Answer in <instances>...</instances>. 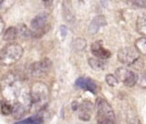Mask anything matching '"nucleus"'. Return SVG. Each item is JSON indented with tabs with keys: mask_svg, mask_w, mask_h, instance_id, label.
Segmentation results:
<instances>
[{
	"mask_svg": "<svg viewBox=\"0 0 146 124\" xmlns=\"http://www.w3.org/2000/svg\"><path fill=\"white\" fill-rule=\"evenodd\" d=\"M49 98L48 87L41 82L35 83L31 87L30 103L35 110H40L45 106Z\"/></svg>",
	"mask_w": 146,
	"mask_h": 124,
	"instance_id": "nucleus-1",
	"label": "nucleus"
},
{
	"mask_svg": "<svg viewBox=\"0 0 146 124\" xmlns=\"http://www.w3.org/2000/svg\"><path fill=\"white\" fill-rule=\"evenodd\" d=\"M23 55V48L19 43H11L6 45L0 52V65L12 66L15 64Z\"/></svg>",
	"mask_w": 146,
	"mask_h": 124,
	"instance_id": "nucleus-2",
	"label": "nucleus"
},
{
	"mask_svg": "<svg viewBox=\"0 0 146 124\" xmlns=\"http://www.w3.org/2000/svg\"><path fill=\"white\" fill-rule=\"evenodd\" d=\"M96 106L97 109L96 120L98 124H117L113 109L105 99L98 98Z\"/></svg>",
	"mask_w": 146,
	"mask_h": 124,
	"instance_id": "nucleus-3",
	"label": "nucleus"
},
{
	"mask_svg": "<svg viewBox=\"0 0 146 124\" xmlns=\"http://www.w3.org/2000/svg\"><path fill=\"white\" fill-rule=\"evenodd\" d=\"M48 17L49 15L46 12H41L33 18L31 23V27L32 28L31 36L38 38L47 32L49 28Z\"/></svg>",
	"mask_w": 146,
	"mask_h": 124,
	"instance_id": "nucleus-4",
	"label": "nucleus"
},
{
	"mask_svg": "<svg viewBox=\"0 0 146 124\" xmlns=\"http://www.w3.org/2000/svg\"><path fill=\"white\" fill-rule=\"evenodd\" d=\"M140 59V53L137 52L135 48L126 47L121 49L118 52V60L119 62L129 67H133Z\"/></svg>",
	"mask_w": 146,
	"mask_h": 124,
	"instance_id": "nucleus-5",
	"label": "nucleus"
},
{
	"mask_svg": "<svg viewBox=\"0 0 146 124\" xmlns=\"http://www.w3.org/2000/svg\"><path fill=\"white\" fill-rule=\"evenodd\" d=\"M115 74H116L117 79L121 81L127 87H133L137 83L138 75L135 72L131 71L127 68H117Z\"/></svg>",
	"mask_w": 146,
	"mask_h": 124,
	"instance_id": "nucleus-6",
	"label": "nucleus"
},
{
	"mask_svg": "<svg viewBox=\"0 0 146 124\" xmlns=\"http://www.w3.org/2000/svg\"><path fill=\"white\" fill-rule=\"evenodd\" d=\"M51 68H52V61L46 58L40 61L33 63L31 68V73L34 77H42L48 74Z\"/></svg>",
	"mask_w": 146,
	"mask_h": 124,
	"instance_id": "nucleus-7",
	"label": "nucleus"
},
{
	"mask_svg": "<svg viewBox=\"0 0 146 124\" xmlns=\"http://www.w3.org/2000/svg\"><path fill=\"white\" fill-rule=\"evenodd\" d=\"M91 52L94 56H96L98 59H101V60L109 59V58L111 56V52L104 47L102 41H96L94 43H92Z\"/></svg>",
	"mask_w": 146,
	"mask_h": 124,
	"instance_id": "nucleus-8",
	"label": "nucleus"
},
{
	"mask_svg": "<svg viewBox=\"0 0 146 124\" xmlns=\"http://www.w3.org/2000/svg\"><path fill=\"white\" fill-rule=\"evenodd\" d=\"M75 84L78 88L83 89L85 91H88L93 94H96L97 92V85L96 82L88 77H79L76 81Z\"/></svg>",
	"mask_w": 146,
	"mask_h": 124,
	"instance_id": "nucleus-9",
	"label": "nucleus"
},
{
	"mask_svg": "<svg viewBox=\"0 0 146 124\" xmlns=\"http://www.w3.org/2000/svg\"><path fill=\"white\" fill-rule=\"evenodd\" d=\"M107 24V21H106V19L104 15H97L96 16L93 20L91 21V23L88 27V33L90 35H96L99 28L101 27H104Z\"/></svg>",
	"mask_w": 146,
	"mask_h": 124,
	"instance_id": "nucleus-10",
	"label": "nucleus"
},
{
	"mask_svg": "<svg viewBox=\"0 0 146 124\" xmlns=\"http://www.w3.org/2000/svg\"><path fill=\"white\" fill-rule=\"evenodd\" d=\"M93 110V105L89 101H84L82 105L80 106L79 118L82 121H89L91 118V112Z\"/></svg>",
	"mask_w": 146,
	"mask_h": 124,
	"instance_id": "nucleus-11",
	"label": "nucleus"
},
{
	"mask_svg": "<svg viewBox=\"0 0 146 124\" xmlns=\"http://www.w3.org/2000/svg\"><path fill=\"white\" fill-rule=\"evenodd\" d=\"M26 109L24 106L21 103H15L12 106V114L14 118H21L25 114Z\"/></svg>",
	"mask_w": 146,
	"mask_h": 124,
	"instance_id": "nucleus-12",
	"label": "nucleus"
},
{
	"mask_svg": "<svg viewBox=\"0 0 146 124\" xmlns=\"http://www.w3.org/2000/svg\"><path fill=\"white\" fill-rule=\"evenodd\" d=\"M18 36V30L15 27H10L4 32L3 39L5 41H13Z\"/></svg>",
	"mask_w": 146,
	"mask_h": 124,
	"instance_id": "nucleus-13",
	"label": "nucleus"
},
{
	"mask_svg": "<svg viewBox=\"0 0 146 124\" xmlns=\"http://www.w3.org/2000/svg\"><path fill=\"white\" fill-rule=\"evenodd\" d=\"M88 64L90 67L96 71H100V70H104L106 68V64L99 59H96V58H90L88 60Z\"/></svg>",
	"mask_w": 146,
	"mask_h": 124,
	"instance_id": "nucleus-14",
	"label": "nucleus"
},
{
	"mask_svg": "<svg viewBox=\"0 0 146 124\" xmlns=\"http://www.w3.org/2000/svg\"><path fill=\"white\" fill-rule=\"evenodd\" d=\"M136 28L138 33L146 36V16L138 17L136 21Z\"/></svg>",
	"mask_w": 146,
	"mask_h": 124,
	"instance_id": "nucleus-15",
	"label": "nucleus"
},
{
	"mask_svg": "<svg viewBox=\"0 0 146 124\" xmlns=\"http://www.w3.org/2000/svg\"><path fill=\"white\" fill-rule=\"evenodd\" d=\"M135 49L139 53L146 55V36L137 39L135 42Z\"/></svg>",
	"mask_w": 146,
	"mask_h": 124,
	"instance_id": "nucleus-16",
	"label": "nucleus"
},
{
	"mask_svg": "<svg viewBox=\"0 0 146 124\" xmlns=\"http://www.w3.org/2000/svg\"><path fill=\"white\" fill-rule=\"evenodd\" d=\"M43 123V119L38 116H32L28 119L23 120L21 121L15 122V124H42Z\"/></svg>",
	"mask_w": 146,
	"mask_h": 124,
	"instance_id": "nucleus-17",
	"label": "nucleus"
},
{
	"mask_svg": "<svg viewBox=\"0 0 146 124\" xmlns=\"http://www.w3.org/2000/svg\"><path fill=\"white\" fill-rule=\"evenodd\" d=\"M72 46L75 51H78V52H80V51H83L86 48V42L83 38H77L76 40H74V42H73Z\"/></svg>",
	"mask_w": 146,
	"mask_h": 124,
	"instance_id": "nucleus-18",
	"label": "nucleus"
},
{
	"mask_svg": "<svg viewBox=\"0 0 146 124\" xmlns=\"http://www.w3.org/2000/svg\"><path fill=\"white\" fill-rule=\"evenodd\" d=\"M63 13H64V17L66 18L67 21H71L74 20V14H73V12L70 8V5H66V2L63 3Z\"/></svg>",
	"mask_w": 146,
	"mask_h": 124,
	"instance_id": "nucleus-19",
	"label": "nucleus"
},
{
	"mask_svg": "<svg viewBox=\"0 0 146 124\" xmlns=\"http://www.w3.org/2000/svg\"><path fill=\"white\" fill-rule=\"evenodd\" d=\"M12 105L9 103L8 101L4 100L1 102V111L4 114L7 115V114H12Z\"/></svg>",
	"mask_w": 146,
	"mask_h": 124,
	"instance_id": "nucleus-20",
	"label": "nucleus"
},
{
	"mask_svg": "<svg viewBox=\"0 0 146 124\" xmlns=\"http://www.w3.org/2000/svg\"><path fill=\"white\" fill-rule=\"evenodd\" d=\"M105 80H106V83L110 86H116L119 83V80L117 79V77L113 75H107Z\"/></svg>",
	"mask_w": 146,
	"mask_h": 124,
	"instance_id": "nucleus-21",
	"label": "nucleus"
},
{
	"mask_svg": "<svg viewBox=\"0 0 146 124\" xmlns=\"http://www.w3.org/2000/svg\"><path fill=\"white\" fill-rule=\"evenodd\" d=\"M18 34H20L21 36H23V37H29V36H31V31L30 30H28L26 26H24V25L20 27V28L18 30Z\"/></svg>",
	"mask_w": 146,
	"mask_h": 124,
	"instance_id": "nucleus-22",
	"label": "nucleus"
},
{
	"mask_svg": "<svg viewBox=\"0 0 146 124\" xmlns=\"http://www.w3.org/2000/svg\"><path fill=\"white\" fill-rule=\"evenodd\" d=\"M137 83H138V84H139V86L141 87V88L146 89V74H142V75H140L139 76H138Z\"/></svg>",
	"mask_w": 146,
	"mask_h": 124,
	"instance_id": "nucleus-23",
	"label": "nucleus"
},
{
	"mask_svg": "<svg viewBox=\"0 0 146 124\" xmlns=\"http://www.w3.org/2000/svg\"><path fill=\"white\" fill-rule=\"evenodd\" d=\"M132 3L135 6L140 7V8H145V7H146V1H145V0H139V1H132Z\"/></svg>",
	"mask_w": 146,
	"mask_h": 124,
	"instance_id": "nucleus-24",
	"label": "nucleus"
},
{
	"mask_svg": "<svg viewBox=\"0 0 146 124\" xmlns=\"http://www.w3.org/2000/svg\"><path fill=\"white\" fill-rule=\"evenodd\" d=\"M5 30V22L2 19V17L0 16V34H2Z\"/></svg>",
	"mask_w": 146,
	"mask_h": 124,
	"instance_id": "nucleus-25",
	"label": "nucleus"
},
{
	"mask_svg": "<svg viewBox=\"0 0 146 124\" xmlns=\"http://www.w3.org/2000/svg\"><path fill=\"white\" fill-rule=\"evenodd\" d=\"M61 33H62V36H66L67 35V28L65 26H62L61 27Z\"/></svg>",
	"mask_w": 146,
	"mask_h": 124,
	"instance_id": "nucleus-26",
	"label": "nucleus"
},
{
	"mask_svg": "<svg viewBox=\"0 0 146 124\" xmlns=\"http://www.w3.org/2000/svg\"><path fill=\"white\" fill-rule=\"evenodd\" d=\"M71 106H72V110H73V111H76L77 109L78 108V102H76V101H74V102L72 103Z\"/></svg>",
	"mask_w": 146,
	"mask_h": 124,
	"instance_id": "nucleus-27",
	"label": "nucleus"
},
{
	"mask_svg": "<svg viewBox=\"0 0 146 124\" xmlns=\"http://www.w3.org/2000/svg\"><path fill=\"white\" fill-rule=\"evenodd\" d=\"M138 124H142V123H141L140 121H138Z\"/></svg>",
	"mask_w": 146,
	"mask_h": 124,
	"instance_id": "nucleus-28",
	"label": "nucleus"
}]
</instances>
